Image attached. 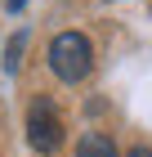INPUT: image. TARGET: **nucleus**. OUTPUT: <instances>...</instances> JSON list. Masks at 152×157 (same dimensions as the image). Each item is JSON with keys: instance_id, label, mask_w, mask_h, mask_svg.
<instances>
[{"instance_id": "1", "label": "nucleus", "mask_w": 152, "mask_h": 157, "mask_svg": "<svg viewBox=\"0 0 152 157\" xmlns=\"http://www.w3.org/2000/svg\"><path fill=\"white\" fill-rule=\"evenodd\" d=\"M49 67H54V76L67 85L85 81L94 67V45L81 36V32H63V36L49 40Z\"/></svg>"}, {"instance_id": "2", "label": "nucleus", "mask_w": 152, "mask_h": 157, "mask_svg": "<svg viewBox=\"0 0 152 157\" xmlns=\"http://www.w3.org/2000/svg\"><path fill=\"white\" fill-rule=\"evenodd\" d=\"M63 139V121L58 112L49 108V99H36L32 112H27V144L36 148V153H54Z\"/></svg>"}, {"instance_id": "3", "label": "nucleus", "mask_w": 152, "mask_h": 157, "mask_svg": "<svg viewBox=\"0 0 152 157\" xmlns=\"http://www.w3.org/2000/svg\"><path fill=\"white\" fill-rule=\"evenodd\" d=\"M76 157H117V148H112L107 135H85L76 144Z\"/></svg>"}, {"instance_id": "4", "label": "nucleus", "mask_w": 152, "mask_h": 157, "mask_svg": "<svg viewBox=\"0 0 152 157\" xmlns=\"http://www.w3.org/2000/svg\"><path fill=\"white\" fill-rule=\"evenodd\" d=\"M23 45H27V36H13L9 45H5V72H18V63H23Z\"/></svg>"}, {"instance_id": "5", "label": "nucleus", "mask_w": 152, "mask_h": 157, "mask_svg": "<svg viewBox=\"0 0 152 157\" xmlns=\"http://www.w3.org/2000/svg\"><path fill=\"white\" fill-rule=\"evenodd\" d=\"M130 157H152V153H148V148H134V153H130Z\"/></svg>"}, {"instance_id": "6", "label": "nucleus", "mask_w": 152, "mask_h": 157, "mask_svg": "<svg viewBox=\"0 0 152 157\" xmlns=\"http://www.w3.org/2000/svg\"><path fill=\"white\" fill-rule=\"evenodd\" d=\"M23 5H27V0H9V9H23Z\"/></svg>"}]
</instances>
